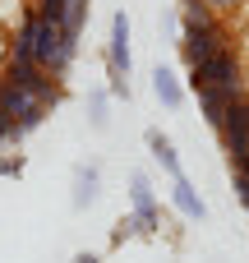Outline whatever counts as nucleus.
<instances>
[{"label":"nucleus","instance_id":"f03ea898","mask_svg":"<svg viewBox=\"0 0 249 263\" xmlns=\"http://www.w3.org/2000/svg\"><path fill=\"white\" fill-rule=\"evenodd\" d=\"M199 88L245 92V60H240V51H236V46H222V51H213L203 65H194V69H189V92H199Z\"/></svg>","mask_w":249,"mask_h":263},{"label":"nucleus","instance_id":"6ab92c4d","mask_svg":"<svg viewBox=\"0 0 249 263\" xmlns=\"http://www.w3.org/2000/svg\"><path fill=\"white\" fill-rule=\"evenodd\" d=\"M69 263H102V259H97V254H88V250H83V254H74V259H69Z\"/></svg>","mask_w":249,"mask_h":263},{"label":"nucleus","instance_id":"2eb2a0df","mask_svg":"<svg viewBox=\"0 0 249 263\" xmlns=\"http://www.w3.org/2000/svg\"><path fill=\"white\" fill-rule=\"evenodd\" d=\"M231 190L240 194V203L249 208V162H236L231 166Z\"/></svg>","mask_w":249,"mask_h":263},{"label":"nucleus","instance_id":"423d86ee","mask_svg":"<svg viewBox=\"0 0 249 263\" xmlns=\"http://www.w3.org/2000/svg\"><path fill=\"white\" fill-rule=\"evenodd\" d=\"M217 134H222V143H226L231 166H236V162H249V92H240V97L226 106Z\"/></svg>","mask_w":249,"mask_h":263},{"label":"nucleus","instance_id":"dca6fc26","mask_svg":"<svg viewBox=\"0 0 249 263\" xmlns=\"http://www.w3.org/2000/svg\"><path fill=\"white\" fill-rule=\"evenodd\" d=\"M23 171V157H0V176H18Z\"/></svg>","mask_w":249,"mask_h":263},{"label":"nucleus","instance_id":"9b49d317","mask_svg":"<svg viewBox=\"0 0 249 263\" xmlns=\"http://www.w3.org/2000/svg\"><path fill=\"white\" fill-rule=\"evenodd\" d=\"M152 97H157L166 111H180V106H185V83H180L166 65H157V69H152Z\"/></svg>","mask_w":249,"mask_h":263},{"label":"nucleus","instance_id":"1a4fd4ad","mask_svg":"<svg viewBox=\"0 0 249 263\" xmlns=\"http://www.w3.org/2000/svg\"><path fill=\"white\" fill-rule=\"evenodd\" d=\"M171 203H176V213L185 222H208V203H203V194H199V185L189 176H176L171 180Z\"/></svg>","mask_w":249,"mask_h":263},{"label":"nucleus","instance_id":"39448f33","mask_svg":"<svg viewBox=\"0 0 249 263\" xmlns=\"http://www.w3.org/2000/svg\"><path fill=\"white\" fill-rule=\"evenodd\" d=\"M129 217H134L139 236H157L162 231V203L152 194L148 171H129Z\"/></svg>","mask_w":249,"mask_h":263},{"label":"nucleus","instance_id":"4468645a","mask_svg":"<svg viewBox=\"0 0 249 263\" xmlns=\"http://www.w3.org/2000/svg\"><path fill=\"white\" fill-rule=\"evenodd\" d=\"M88 125H92L97 134H106V129H111V97H106L102 88H92V92H88Z\"/></svg>","mask_w":249,"mask_h":263},{"label":"nucleus","instance_id":"f3484780","mask_svg":"<svg viewBox=\"0 0 249 263\" xmlns=\"http://www.w3.org/2000/svg\"><path fill=\"white\" fill-rule=\"evenodd\" d=\"M203 5H208V9L217 14V9H236V5H245V0H203Z\"/></svg>","mask_w":249,"mask_h":263},{"label":"nucleus","instance_id":"0eeeda50","mask_svg":"<svg viewBox=\"0 0 249 263\" xmlns=\"http://www.w3.org/2000/svg\"><path fill=\"white\" fill-rule=\"evenodd\" d=\"M222 46H231V32L213 18V23H203V28H185L180 32V60H185V69H194V65H203L213 51H222Z\"/></svg>","mask_w":249,"mask_h":263},{"label":"nucleus","instance_id":"6e6552de","mask_svg":"<svg viewBox=\"0 0 249 263\" xmlns=\"http://www.w3.org/2000/svg\"><path fill=\"white\" fill-rule=\"evenodd\" d=\"M97 194H102V166L97 162H79L74 176H69V208L83 213V208L97 203Z\"/></svg>","mask_w":249,"mask_h":263},{"label":"nucleus","instance_id":"f257e3e1","mask_svg":"<svg viewBox=\"0 0 249 263\" xmlns=\"http://www.w3.org/2000/svg\"><path fill=\"white\" fill-rule=\"evenodd\" d=\"M23 32H28V42H32L37 65H42L51 79H65L69 65H74V55H79V42L60 28V18H51V14H42V9H28Z\"/></svg>","mask_w":249,"mask_h":263},{"label":"nucleus","instance_id":"7ed1b4c3","mask_svg":"<svg viewBox=\"0 0 249 263\" xmlns=\"http://www.w3.org/2000/svg\"><path fill=\"white\" fill-rule=\"evenodd\" d=\"M106 69H111V97H125V102H129L134 51H129V14H125V9L111 14V32H106Z\"/></svg>","mask_w":249,"mask_h":263},{"label":"nucleus","instance_id":"20e7f679","mask_svg":"<svg viewBox=\"0 0 249 263\" xmlns=\"http://www.w3.org/2000/svg\"><path fill=\"white\" fill-rule=\"evenodd\" d=\"M46 106H51V102H42L37 92H28V88H18V83L0 79V116L14 125V139L32 134V129L46 120Z\"/></svg>","mask_w":249,"mask_h":263},{"label":"nucleus","instance_id":"f8f14e48","mask_svg":"<svg viewBox=\"0 0 249 263\" xmlns=\"http://www.w3.org/2000/svg\"><path fill=\"white\" fill-rule=\"evenodd\" d=\"M194 97H199V106H203V120L217 129V125H222V116H226V106H231L240 92H226V88H199Z\"/></svg>","mask_w":249,"mask_h":263},{"label":"nucleus","instance_id":"9d476101","mask_svg":"<svg viewBox=\"0 0 249 263\" xmlns=\"http://www.w3.org/2000/svg\"><path fill=\"white\" fill-rule=\"evenodd\" d=\"M143 143H148V157H152V162H157V166H162L171 180H176V176H185V166H180V153H176V143H171L162 129H148V134H143Z\"/></svg>","mask_w":249,"mask_h":263},{"label":"nucleus","instance_id":"a211bd4d","mask_svg":"<svg viewBox=\"0 0 249 263\" xmlns=\"http://www.w3.org/2000/svg\"><path fill=\"white\" fill-rule=\"evenodd\" d=\"M0 143H14V125H9L5 116H0Z\"/></svg>","mask_w":249,"mask_h":263},{"label":"nucleus","instance_id":"ddd939ff","mask_svg":"<svg viewBox=\"0 0 249 263\" xmlns=\"http://www.w3.org/2000/svg\"><path fill=\"white\" fill-rule=\"evenodd\" d=\"M88 18H92V0H69V5H65V14H60V28L79 42V32L88 28Z\"/></svg>","mask_w":249,"mask_h":263}]
</instances>
